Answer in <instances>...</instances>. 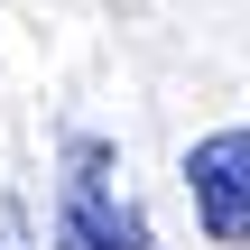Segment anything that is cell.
Listing matches in <instances>:
<instances>
[{
    "instance_id": "cell-1",
    "label": "cell",
    "mask_w": 250,
    "mask_h": 250,
    "mask_svg": "<svg viewBox=\"0 0 250 250\" xmlns=\"http://www.w3.org/2000/svg\"><path fill=\"white\" fill-rule=\"evenodd\" d=\"M56 250H148V213L121 195V158H111V139H93V130L65 139Z\"/></svg>"
},
{
    "instance_id": "cell-3",
    "label": "cell",
    "mask_w": 250,
    "mask_h": 250,
    "mask_svg": "<svg viewBox=\"0 0 250 250\" xmlns=\"http://www.w3.org/2000/svg\"><path fill=\"white\" fill-rule=\"evenodd\" d=\"M0 250H37V241H28V213H19V195H0Z\"/></svg>"
},
{
    "instance_id": "cell-2",
    "label": "cell",
    "mask_w": 250,
    "mask_h": 250,
    "mask_svg": "<svg viewBox=\"0 0 250 250\" xmlns=\"http://www.w3.org/2000/svg\"><path fill=\"white\" fill-rule=\"evenodd\" d=\"M186 195H195L204 241H223V250L250 241V130H213L186 148Z\"/></svg>"
}]
</instances>
